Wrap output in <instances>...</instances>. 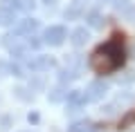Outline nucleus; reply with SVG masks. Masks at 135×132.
Here are the masks:
<instances>
[{
    "label": "nucleus",
    "instance_id": "1",
    "mask_svg": "<svg viewBox=\"0 0 135 132\" xmlns=\"http://www.w3.org/2000/svg\"><path fill=\"white\" fill-rule=\"evenodd\" d=\"M126 63V52H124V36L122 34H113V38L95 49L90 56V67L97 74H113Z\"/></svg>",
    "mask_w": 135,
    "mask_h": 132
},
{
    "label": "nucleus",
    "instance_id": "2",
    "mask_svg": "<svg viewBox=\"0 0 135 132\" xmlns=\"http://www.w3.org/2000/svg\"><path fill=\"white\" fill-rule=\"evenodd\" d=\"M65 38H68L65 27H50L45 31V43H50V45H61Z\"/></svg>",
    "mask_w": 135,
    "mask_h": 132
},
{
    "label": "nucleus",
    "instance_id": "3",
    "mask_svg": "<svg viewBox=\"0 0 135 132\" xmlns=\"http://www.w3.org/2000/svg\"><path fill=\"white\" fill-rule=\"evenodd\" d=\"M104 92H106V85L101 83V81H97V83H92L90 87H88L86 96H88V101H99L101 96H104Z\"/></svg>",
    "mask_w": 135,
    "mask_h": 132
},
{
    "label": "nucleus",
    "instance_id": "4",
    "mask_svg": "<svg viewBox=\"0 0 135 132\" xmlns=\"http://www.w3.org/2000/svg\"><path fill=\"white\" fill-rule=\"evenodd\" d=\"M68 132H97V125L90 121H79V123H72Z\"/></svg>",
    "mask_w": 135,
    "mask_h": 132
},
{
    "label": "nucleus",
    "instance_id": "5",
    "mask_svg": "<svg viewBox=\"0 0 135 132\" xmlns=\"http://www.w3.org/2000/svg\"><path fill=\"white\" fill-rule=\"evenodd\" d=\"M68 101L74 103V105H81V103H86V101H88V96H86V92H72V94L68 96Z\"/></svg>",
    "mask_w": 135,
    "mask_h": 132
},
{
    "label": "nucleus",
    "instance_id": "6",
    "mask_svg": "<svg viewBox=\"0 0 135 132\" xmlns=\"http://www.w3.org/2000/svg\"><path fill=\"white\" fill-rule=\"evenodd\" d=\"M72 36H74V38H72V43H74V45H83V43L88 40V31H86V29H81V27H79L77 31L72 34Z\"/></svg>",
    "mask_w": 135,
    "mask_h": 132
},
{
    "label": "nucleus",
    "instance_id": "7",
    "mask_svg": "<svg viewBox=\"0 0 135 132\" xmlns=\"http://www.w3.org/2000/svg\"><path fill=\"white\" fill-rule=\"evenodd\" d=\"M133 123H135V110H131V112L119 121V130H126V128H131Z\"/></svg>",
    "mask_w": 135,
    "mask_h": 132
},
{
    "label": "nucleus",
    "instance_id": "8",
    "mask_svg": "<svg viewBox=\"0 0 135 132\" xmlns=\"http://www.w3.org/2000/svg\"><path fill=\"white\" fill-rule=\"evenodd\" d=\"M34 29H36V20H25L18 27V34H27V31H34Z\"/></svg>",
    "mask_w": 135,
    "mask_h": 132
},
{
    "label": "nucleus",
    "instance_id": "9",
    "mask_svg": "<svg viewBox=\"0 0 135 132\" xmlns=\"http://www.w3.org/2000/svg\"><path fill=\"white\" fill-rule=\"evenodd\" d=\"M88 23H90L92 27H101V25H104L101 18H99V14H90V20H88Z\"/></svg>",
    "mask_w": 135,
    "mask_h": 132
}]
</instances>
